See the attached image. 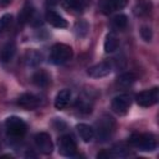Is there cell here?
<instances>
[{
  "instance_id": "1",
  "label": "cell",
  "mask_w": 159,
  "mask_h": 159,
  "mask_svg": "<svg viewBox=\"0 0 159 159\" xmlns=\"http://www.w3.org/2000/svg\"><path fill=\"white\" fill-rule=\"evenodd\" d=\"M73 56L72 47L66 43H55L50 52V60L55 65H62L70 61Z\"/></svg>"
},
{
  "instance_id": "2",
  "label": "cell",
  "mask_w": 159,
  "mask_h": 159,
  "mask_svg": "<svg viewBox=\"0 0 159 159\" xmlns=\"http://www.w3.org/2000/svg\"><path fill=\"white\" fill-rule=\"evenodd\" d=\"M130 143L143 152H153L157 148V140L155 137L150 133H140V134H133L130 137Z\"/></svg>"
},
{
  "instance_id": "3",
  "label": "cell",
  "mask_w": 159,
  "mask_h": 159,
  "mask_svg": "<svg viewBox=\"0 0 159 159\" xmlns=\"http://www.w3.org/2000/svg\"><path fill=\"white\" fill-rule=\"evenodd\" d=\"M5 128L7 135L12 138H21L26 134L27 130L26 123L20 117L16 116H11L5 120Z\"/></svg>"
},
{
  "instance_id": "4",
  "label": "cell",
  "mask_w": 159,
  "mask_h": 159,
  "mask_svg": "<svg viewBox=\"0 0 159 159\" xmlns=\"http://www.w3.org/2000/svg\"><path fill=\"white\" fill-rule=\"evenodd\" d=\"M116 123L112 117L109 116H103L98 122H97V137L101 142L108 140L113 133H114Z\"/></svg>"
},
{
  "instance_id": "5",
  "label": "cell",
  "mask_w": 159,
  "mask_h": 159,
  "mask_svg": "<svg viewBox=\"0 0 159 159\" xmlns=\"http://www.w3.org/2000/svg\"><path fill=\"white\" fill-rule=\"evenodd\" d=\"M158 98H159V89L158 87H153L150 89L139 92L135 96V102L140 107H150L158 102Z\"/></svg>"
},
{
  "instance_id": "6",
  "label": "cell",
  "mask_w": 159,
  "mask_h": 159,
  "mask_svg": "<svg viewBox=\"0 0 159 159\" xmlns=\"http://www.w3.org/2000/svg\"><path fill=\"white\" fill-rule=\"evenodd\" d=\"M58 152L63 157H73L77 152V145L75 139L70 134H65L58 138Z\"/></svg>"
},
{
  "instance_id": "7",
  "label": "cell",
  "mask_w": 159,
  "mask_h": 159,
  "mask_svg": "<svg viewBox=\"0 0 159 159\" xmlns=\"http://www.w3.org/2000/svg\"><path fill=\"white\" fill-rule=\"evenodd\" d=\"M35 144H36L37 149L45 155L51 154L53 150V143L51 140L50 134L46 132H40L35 135Z\"/></svg>"
},
{
  "instance_id": "8",
  "label": "cell",
  "mask_w": 159,
  "mask_h": 159,
  "mask_svg": "<svg viewBox=\"0 0 159 159\" xmlns=\"http://www.w3.org/2000/svg\"><path fill=\"white\" fill-rule=\"evenodd\" d=\"M112 72V63L109 61H103L91 66L87 70V75L92 78H102L108 76Z\"/></svg>"
},
{
  "instance_id": "9",
  "label": "cell",
  "mask_w": 159,
  "mask_h": 159,
  "mask_svg": "<svg viewBox=\"0 0 159 159\" xmlns=\"http://www.w3.org/2000/svg\"><path fill=\"white\" fill-rule=\"evenodd\" d=\"M130 103H132V101L128 94H125V93L118 94L112 101V109L117 114H125L130 107Z\"/></svg>"
},
{
  "instance_id": "10",
  "label": "cell",
  "mask_w": 159,
  "mask_h": 159,
  "mask_svg": "<svg viewBox=\"0 0 159 159\" xmlns=\"http://www.w3.org/2000/svg\"><path fill=\"white\" fill-rule=\"evenodd\" d=\"M17 106L26 111H32L40 106V99L32 93H22L17 98Z\"/></svg>"
},
{
  "instance_id": "11",
  "label": "cell",
  "mask_w": 159,
  "mask_h": 159,
  "mask_svg": "<svg viewBox=\"0 0 159 159\" xmlns=\"http://www.w3.org/2000/svg\"><path fill=\"white\" fill-rule=\"evenodd\" d=\"M127 0H99V7L104 14H111L114 10L124 7Z\"/></svg>"
},
{
  "instance_id": "12",
  "label": "cell",
  "mask_w": 159,
  "mask_h": 159,
  "mask_svg": "<svg viewBox=\"0 0 159 159\" xmlns=\"http://www.w3.org/2000/svg\"><path fill=\"white\" fill-rule=\"evenodd\" d=\"M46 21L51 26L57 27V29H65V27H67V21L65 20V17L61 16L60 14H57L53 10H48L46 12Z\"/></svg>"
},
{
  "instance_id": "13",
  "label": "cell",
  "mask_w": 159,
  "mask_h": 159,
  "mask_svg": "<svg viewBox=\"0 0 159 159\" xmlns=\"http://www.w3.org/2000/svg\"><path fill=\"white\" fill-rule=\"evenodd\" d=\"M76 129H77L78 135L81 137V139H82L83 142H86V143H89V142L94 138V135H96L94 129H93L91 125L86 124V123H80V124H77V125H76Z\"/></svg>"
},
{
  "instance_id": "14",
  "label": "cell",
  "mask_w": 159,
  "mask_h": 159,
  "mask_svg": "<svg viewBox=\"0 0 159 159\" xmlns=\"http://www.w3.org/2000/svg\"><path fill=\"white\" fill-rule=\"evenodd\" d=\"M71 96H72V93H71L70 89L60 91L56 94V98H55V107L57 109H65L68 106L70 101H71Z\"/></svg>"
},
{
  "instance_id": "15",
  "label": "cell",
  "mask_w": 159,
  "mask_h": 159,
  "mask_svg": "<svg viewBox=\"0 0 159 159\" xmlns=\"http://www.w3.org/2000/svg\"><path fill=\"white\" fill-rule=\"evenodd\" d=\"M16 52V46H15V42L12 41H9L6 43H4L0 48V61L2 62H9L14 55Z\"/></svg>"
},
{
  "instance_id": "16",
  "label": "cell",
  "mask_w": 159,
  "mask_h": 159,
  "mask_svg": "<svg viewBox=\"0 0 159 159\" xmlns=\"http://www.w3.org/2000/svg\"><path fill=\"white\" fill-rule=\"evenodd\" d=\"M24 60H25L26 66H29V67H35V66H39V65L41 63V61H42V55H41L39 51H36V50H29V51L25 53Z\"/></svg>"
},
{
  "instance_id": "17",
  "label": "cell",
  "mask_w": 159,
  "mask_h": 159,
  "mask_svg": "<svg viewBox=\"0 0 159 159\" xmlns=\"http://www.w3.org/2000/svg\"><path fill=\"white\" fill-rule=\"evenodd\" d=\"M51 78L50 75L45 71V70H37L34 75H32V82L34 84H36L37 87H46L50 83Z\"/></svg>"
},
{
  "instance_id": "18",
  "label": "cell",
  "mask_w": 159,
  "mask_h": 159,
  "mask_svg": "<svg viewBox=\"0 0 159 159\" xmlns=\"http://www.w3.org/2000/svg\"><path fill=\"white\" fill-rule=\"evenodd\" d=\"M119 46V42H118V39L113 35V34H108L106 36V40H104V43H103V47H104V52L107 53H112L114 52Z\"/></svg>"
},
{
  "instance_id": "19",
  "label": "cell",
  "mask_w": 159,
  "mask_h": 159,
  "mask_svg": "<svg viewBox=\"0 0 159 159\" xmlns=\"http://www.w3.org/2000/svg\"><path fill=\"white\" fill-rule=\"evenodd\" d=\"M34 7L31 6V5H29V4H26L24 7H22V10L20 11V14H19V25H25V24H27L31 19H32V16H34Z\"/></svg>"
},
{
  "instance_id": "20",
  "label": "cell",
  "mask_w": 159,
  "mask_h": 159,
  "mask_svg": "<svg viewBox=\"0 0 159 159\" xmlns=\"http://www.w3.org/2000/svg\"><path fill=\"white\" fill-rule=\"evenodd\" d=\"M134 81H135V75L132 73V72H125V73H122L117 78V84L120 86V87H128Z\"/></svg>"
},
{
  "instance_id": "21",
  "label": "cell",
  "mask_w": 159,
  "mask_h": 159,
  "mask_svg": "<svg viewBox=\"0 0 159 159\" xmlns=\"http://www.w3.org/2000/svg\"><path fill=\"white\" fill-rule=\"evenodd\" d=\"M112 25L117 29V30H124L128 25V19L124 14H118L113 17L112 20Z\"/></svg>"
},
{
  "instance_id": "22",
  "label": "cell",
  "mask_w": 159,
  "mask_h": 159,
  "mask_svg": "<svg viewBox=\"0 0 159 159\" xmlns=\"http://www.w3.org/2000/svg\"><path fill=\"white\" fill-rule=\"evenodd\" d=\"M63 7L72 12H80L82 10L81 0H63Z\"/></svg>"
},
{
  "instance_id": "23",
  "label": "cell",
  "mask_w": 159,
  "mask_h": 159,
  "mask_svg": "<svg viewBox=\"0 0 159 159\" xmlns=\"http://www.w3.org/2000/svg\"><path fill=\"white\" fill-rule=\"evenodd\" d=\"M88 30H89V26L84 20H80L75 25V32H76V35L78 37H84L87 35Z\"/></svg>"
},
{
  "instance_id": "24",
  "label": "cell",
  "mask_w": 159,
  "mask_h": 159,
  "mask_svg": "<svg viewBox=\"0 0 159 159\" xmlns=\"http://www.w3.org/2000/svg\"><path fill=\"white\" fill-rule=\"evenodd\" d=\"M12 24V15L11 14H5L0 17V35H2Z\"/></svg>"
},
{
  "instance_id": "25",
  "label": "cell",
  "mask_w": 159,
  "mask_h": 159,
  "mask_svg": "<svg viewBox=\"0 0 159 159\" xmlns=\"http://www.w3.org/2000/svg\"><path fill=\"white\" fill-rule=\"evenodd\" d=\"M140 36H142V39H143L144 41L149 42V41L152 40V37H153L152 29H150V27H148V26H143V27L140 29Z\"/></svg>"
},
{
  "instance_id": "26",
  "label": "cell",
  "mask_w": 159,
  "mask_h": 159,
  "mask_svg": "<svg viewBox=\"0 0 159 159\" xmlns=\"http://www.w3.org/2000/svg\"><path fill=\"white\" fill-rule=\"evenodd\" d=\"M11 0H0V6H6Z\"/></svg>"
},
{
  "instance_id": "27",
  "label": "cell",
  "mask_w": 159,
  "mask_h": 159,
  "mask_svg": "<svg viewBox=\"0 0 159 159\" xmlns=\"http://www.w3.org/2000/svg\"><path fill=\"white\" fill-rule=\"evenodd\" d=\"M47 1V4H50V5H55V4H57L60 0H46Z\"/></svg>"
}]
</instances>
